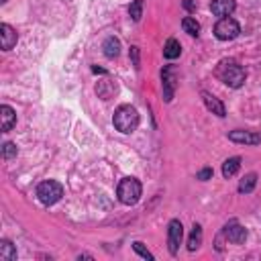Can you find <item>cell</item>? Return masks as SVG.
Masks as SVG:
<instances>
[{
	"label": "cell",
	"mask_w": 261,
	"mask_h": 261,
	"mask_svg": "<svg viewBox=\"0 0 261 261\" xmlns=\"http://www.w3.org/2000/svg\"><path fill=\"white\" fill-rule=\"evenodd\" d=\"M181 239H184V226L179 220H169L167 224V245H169V253L171 255H177V249L181 245Z\"/></svg>",
	"instance_id": "6"
},
{
	"label": "cell",
	"mask_w": 261,
	"mask_h": 261,
	"mask_svg": "<svg viewBox=\"0 0 261 261\" xmlns=\"http://www.w3.org/2000/svg\"><path fill=\"white\" fill-rule=\"evenodd\" d=\"M202 100H204L206 108H208L212 114H216V116H224V106H222V102H220L218 98H214V96L208 94V92H202Z\"/></svg>",
	"instance_id": "13"
},
{
	"label": "cell",
	"mask_w": 261,
	"mask_h": 261,
	"mask_svg": "<svg viewBox=\"0 0 261 261\" xmlns=\"http://www.w3.org/2000/svg\"><path fill=\"white\" fill-rule=\"evenodd\" d=\"M112 122H114L116 130L128 135V133H133V130L139 126V112H137L130 104H122V106L116 108Z\"/></svg>",
	"instance_id": "2"
},
{
	"label": "cell",
	"mask_w": 261,
	"mask_h": 261,
	"mask_svg": "<svg viewBox=\"0 0 261 261\" xmlns=\"http://www.w3.org/2000/svg\"><path fill=\"white\" fill-rule=\"evenodd\" d=\"M181 29H184L188 35L196 37V35H198V31H200V24H198V20H196V18H192V16H186V18L181 20Z\"/></svg>",
	"instance_id": "20"
},
{
	"label": "cell",
	"mask_w": 261,
	"mask_h": 261,
	"mask_svg": "<svg viewBox=\"0 0 261 261\" xmlns=\"http://www.w3.org/2000/svg\"><path fill=\"white\" fill-rule=\"evenodd\" d=\"M133 249H135V251H137V253H139L143 259H153V255H151V253H149V251L143 247V243H133Z\"/></svg>",
	"instance_id": "23"
},
{
	"label": "cell",
	"mask_w": 261,
	"mask_h": 261,
	"mask_svg": "<svg viewBox=\"0 0 261 261\" xmlns=\"http://www.w3.org/2000/svg\"><path fill=\"white\" fill-rule=\"evenodd\" d=\"M161 77H163V98L169 102L173 98V90H175V71H173V67L167 65L163 69Z\"/></svg>",
	"instance_id": "10"
},
{
	"label": "cell",
	"mask_w": 261,
	"mask_h": 261,
	"mask_svg": "<svg viewBox=\"0 0 261 261\" xmlns=\"http://www.w3.org/2000/svg\"><path fill=\"white\" fill-rule=\"evenodd\" d=\"M239 33H241L239 22H237L234 18H228V16L220 18V20L216 22V27H214V35H216V39H220V41H230V39L239 37Z\"/></svg>",
	"instance_id": "5"
},
{
	"label": "cell",
	"mask_w": 261,
	"mask_h": 261,
	"mask_svg": "<svg viewBox=\"0 0 261 261\" xmlns=\"http://www.w3.org/2000/svg\"><path fill=\"white\" fill-rule=\"evenodd\" d=\"M257 184V173H247L241 181H239V192L241 194H249Z\"/></svg>",
	"instance_id": "19"
},
{
	"label": "cell",
	"mask_w": 261,
	"mask_h": 261,
	"mask_svg": "<svg viewBox=\"0 0 261 261\" xmlns=\"http://www.w3.org/2000/svg\"><path fill=\"white\" fill-rule=\"evenodd\" d=\"M216 75L220 82H224L228 88H241L245 82V69L237 63V61H220L216 67Z\"/></svg>",
	"instance_id": "1"
},
{
	"label": "cell",
	"mask_w": 261,
	"mask_h": 261,
	"mask_svg": "<svg viewBox=\"0 0 261 261\" xmlns=\"http://www.w3.org/2000/svg\"><path fill=\"white\" fill-rule=\"evenodd\" d=\"M16 155V145L14 143H4V147H2V157L4 159H10V157H14Z\"/></svg>",
	"instance_id": "22"
},
{
	"label": "cell",
	"mask_w": 261,
	"mask_h": 261,
	"mask_svg": "<svg viewBox=\"0 0 261 261\" xmlns=\"http://www.w3.org/2000/svg\"><path fill=\"white\" fill-rule=\"evenodd\" d=\"M184 6H186L188 10H194V8H196V4H194L192 0H186V2H184Z\"/></svg>",
	"instance_id": "26"
},
{
	"label": "cell",
	"mask_w": 261,
	"mask_h": 261,
	"mask_svg": "<svg viewBox=\"0 0 261 261\" xmlns=\"http://www.w3.org/2000/svg\"><path fill=\"white\" fill-rule=\"evenodd\" d=\"M179 53H181L179 43H177L175 39H167V43H165V47H163V55H165L167 59H175V57H179Z\"/></svg>",
	"instance_id": "18"
},
{
	"label": "cell",
	"mask_w": 261,
	"mask_h": 261,
	"mask_svg": "<svg viewBox=\"0 0 261 261\" xmlns=\"http://www.w3.org/2000/svg\"><path fill=\"white\" fill-rule=\"evenodd\" d=\"M241 167V157H230L222 163V175L224 177H232Z\"/></svg>",
	"instance_id": "15"
},
{
	"label": "cell",
	"mask_w": 261,
	"mask_h": 261,
	"mask_svg": "<svg viewBox=\"0 0 261 261\" xmlns=\"http://www.w3.org/2000/svg\"><path fill=\"white\" fill-rule=\"evenodd\" d=\"M130 53H133V59H135V67H139V51H137V47H130Z\"/></svg>",
	"instance_id": "25"
},
{
	"label": "cell",
	"mask_w": 261,
	"mask_h": 261,
	"mask_svg": "<svg viewBox=\"0 0 261 261\" xmlns=\"http://www.w3.org/2000/svg\"><path fill=\"white\" fill-rule=\"evenodd\" d=\"M102 49H104V55L112 59V57H116V55L120 53V41H118L116 37H108V39L104 41Z\"/></svg>",
	"instance_id": "14"
},
{
	"label": "cell",
	"mask_w": 261,
	"mask_h": 261,
	"mask_svg": "<svg viewBox=\"0 0 261 261\" xmlns=\"http://www.w3.org/2000/svg\"><path fill=\"white\" fill-rule=\"evenodd\" d=\"M224 237H226L230 243L241 245V243H245V239H247V230H245L239 222H228V224L224 226Z\"/></svg>",
	"instance_id": "8"
},
{
	"label": "cell",
	"mask_w": 261,
	"mask_h": 261,
	"mask_svg": "<svg viewBox=\"0 0 261 261\" xmlns=\"http://www.w3.org/2000/svg\"><path fill=\"white\" fill-rule=\"evenodd\" d=\"M128 14H130V18L137 22V20H141V16H143V0H135L130 6H128Z\"/></svg>",
	"instance_id": "21"
},
{
	"label": "cell",
	"mask_w": 261,
	"mask_h": 261,
	"mask_svg": "<svg viewBox=\"0 0 261 261\" xmlns=\"http://www.w3.org/2000/svg\"><path fill=\"white\" fill-rule=\"evenodd\" d=\"M61 196H63V188H61V184H57V181H53V179L41 181L39 188H37V198H39L45 206L55 204Z\"/></svg>",
	"instance_id": "4"
},
{
	"label": "cell",
	"mask_w": 261,
	"mask_h": 261,
	"mask_svg": "<svg viewBox=\"0 0 261 261\" xmlns=\"http://www.w3.org/2000/svg\"><path fill=\"white\" fill-rule=\"evenodd\" d=\"M212 177V169L210 167H206V169H202L200 173H198V179H202V181H206V179H210Z\"/></svg>",
	"instance_id": "24"
},
{
	"label": "cell",
	"mask_w": 261,
	"mask_h": 261,
	"mask_svg": "<svg viewBox=\"0 0 261 261\" xmlns=\"http://www.w3.org/2000/svg\"><path fill=\"white\" fill-rule=\"evenodd\" d=\"M228 139L239 145H259L261 143V133H251V130H230Z\"/></svg>",
	"instance_id": "7"
},
{
	"label": "cell",
	"mask_w": 261,
	"mask_h": 261,
	"mask_svg": "<svg viewBox=\"0 0 261 261\" xmlns=\"http://www.w3.org/2000/svg\"><path fill=\"white\" fill-rule=\"evenodd\" d=\"M234 0H212V4H210V10H212V14H216V16H228L232 10H234Z\"/></svg>",
	"instance_id": "12"
},
{
	"label": "cell",
	"mask_w": 261,
	"mask_h": 261,
	"mask_svg": "<svg viewBox=\"0 0 261 261\" xmlns=\"http://www.w3.org/2000/svg\"><path fill=\"white\" fill-rule=\"evenodd\" d=\"M116 194H118V200H120L122 204H126V206L137 204L139 198H141V184H139V179H135V177H124V179L118 184Z\"/></svg>",
	"instance_id": "3"
},
{
	"label": "cell",
	"mask_w": 261,
	"mask_h": 261,
	"mask_svg": "<svg viewBox=\"0 0 261 261\" xmlns=\"http://www.w3.org/2000/svg\"><path fill=\"white\" fill-rule=\"evenodd\" d=\"M200 245H202V226L200 224H194V228L190 232V239H188V249L190 251H196Z\"/></svg>",
	"instance_id": "16"
},
{
	"label": "cell",
	"mask_w": 261,
	"mask_h": 261,
	"mask_svg": "<svg viewBox=\"0 0 261 261\" xmlns=\"http://www.w3.org/2000/svg\"><path fill=\"white\" fill-rule=\"evenodd\" d=\"M0 259H4V261H12V259H16V249H14L12 243L6 241V239L0 241Z\"/></svg>",
	"instance_id": "17"
},
{
	"label": "cell",
	"mask_w": 261,
	"mask_h": 261,
	"mask_svg": "<svg viewBox=\"0 0 261 261\" xmlns=\"http://www.w3.org/2000/svg\"><path fill=\"white\" fill-rule=\"evenodd\" d=\"M14 122H16V112H14L10 106L2 104V106H0V128H2V133L10 130V128L14 126Z\"/></svg>",
	"instance_id": "11"
},
{
	"label": "cell",
	"mask_w": 261,
	"mask_h": 261,
	"mask_svg": "<svg viewBox=\"0 0 261 261\" xmlns=\"http://www.w3.org/2000/svg\"><path fill=\"white\" fill-rule=\"evenodd\" d=\"M16 31L10 27V24H6V22H2L0 24V45H2V49L4 51H10L14 45H16Z\"/></svg>",
	"instance_id": "9"
},
{
	"label": "cell",
	"mask_w": 261,
	"mask_h": 261,
	"mask_svg": "<svg viewBox=\"0 0 261 261\" xmlns=\"http://www.w3.org/2000/svg\"><path fill=\"white\" fill-rule=\"evenodd\" d=\"M0 2H6V0H0Z\"/></svg>",
	"instance_id": "27"
}]
</instances>
